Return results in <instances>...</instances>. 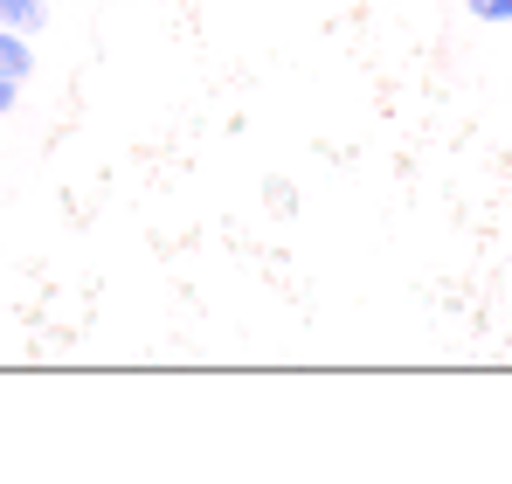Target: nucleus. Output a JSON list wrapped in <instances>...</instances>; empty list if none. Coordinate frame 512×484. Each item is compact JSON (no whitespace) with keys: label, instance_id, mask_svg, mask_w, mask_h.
I'll list each match as a JSON object with an SVG mask.
<instances>
[{"label":"nucleus","instance_id":"f257e3e1","mask_svg":"<svg viewBox=\"0 0 512 484\" xmlns=\"http://www.w3.org/2000/svg\"><path fill=\"white\" fill-rule=\"evenodd\" d=\"M28 70H35V35H21V28H7V21H0V77H28Z\"/></svg>","mask_w":512,"mask_h":484},{"label":"nucleus","instance_id":"f03ea898","mask_svg":"<svg viewBox=\"0 0 512 484\" xmlns=\"http://www.w3.org/2000/svg\"><path fill=\"white\" fill-rule=\"evenodd\" d=\"M0 21L21 28V35H42L49 28V0H0Z\"/></svg>","mask_w":512,"mask_h":484},{"label":"nucleus","instance_id":"7ed1b4c3","mask_svg":"<svg viewBox=\"0 0 512 484\" xmlns=\"http://www.w3.org/2000/svg\"><path fill=\"white\" fill-rule=\"evenodd\" d=\"M471 14H478V21H492V28H506V21H512V0H471Z\"/></svg>","mask_w":512,"mask_h":484},{"label":"nucleus","instance_id":"20e7f679","mask_svg":"<svg viewBox=\"0 0 512 484\" xmlns=\"http://www.w3.org/2000/svg\"><path fill=\"white\" fill-rule=\"evenodd\" d=\"M270 208H284V215H291V208H298V187H291V180H270Z\"/></svg>","mask_w":512,"mask_h":484},{"label":"nucleus","instance_id":"39448f33","mask_svg":"<svg viewBox=\"0 0 512 484\" xmlns=\"http://www.w3.org/2000/svg\"><path fill=\"white\" fill-rule=\"evenodd\" d=\"M14 90H21V83H14V77H0V118L14 111Z\"/></svg>","mask_w":512,"mask_h":484}]
</instances>
